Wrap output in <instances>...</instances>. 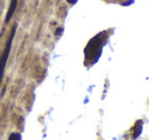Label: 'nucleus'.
Returning <instances> with one entry per match:
<instances>
[{
    "mask_svg": "<svg viewBox=\"0 0 149 140\" xmlns=\"http://www.w3.org/2000/svg\"><path fill=\"white\" fill-rule=\"evenodd\" d=\"M108 38V32L103 31L101 33H98L96 36L90 39L87 46L84 49L85 54V62L87 64H93L97 62V60L100 57L102 52L104 44L106 43Z\"/></svg>",
    "mask_w": 149,
    "mask_h": 140,
    "instance_id": "nucleus-1",
    "label": "nucleus"
},
{
    "mask_svg": "<svg viewBox=\"0 0 149 140\" xmlns=\"http://www.w3.org/2000/svg\"><path fill=\"white\" fill-rule=\"evenodd\" d=\"M15 31H17V26L13 28L11 30V33L8 37V40L6 42V46H5V49H4V52L1 54L0 56V84H1V81H2V78H3V74H4V69H5V66H6V62L8 60V56H9V53H10V48H11V44H13V37H15Z\"/></svg>",
    "mask_w": 149,
    "mask_h": 140,
    "instance_id": "nucleus-2",
    "label": "nucleus"
},
{
    "mask_svg": "<svg viewBox=\"0 0 149 140\" xmlns=\"http://www.w3.org/2000/svg\"><path fill=\"white\" fill-rule=\"evenodd\" d=\"M142 125H143V121H141V120L136 122V124H135V126H134V129H133L134 130L133 135H132L133 140H136L137 138L139 137V135L141 134V132H142Z\"/></svg>",
    "mask_w": 149,
    "mask_h": 140,
    "instance_id": "nucleus-3",
    "label": "nucleus"
},
{
    "mask_svg": "<svg viewBox=\"0 0 149 140\" xmlns=\"http://www.w3.org/2000/svg\"><path fill=\"white\" fill-rule=\"evenodd\" d=\"M17 0H11L10 4H9V8H8V11L6 13V18H5V22H9V20L13 18V13L15 11V8H17Z\"/></svg>",
    "mask_w": 149,
    "mask_h": 140,
    "instance_id": "nucleus-4",
    "label": "nucleus"
},
{
    "mask_svg": "<svg viewBox=\"0 0 149 140\" xmlns=\"http://www.w3.org/2000/svg\"><path fill=\"white\" fill-rule=\"evenodd\" d=\"M8 140H22V135L19 133H13L9 135Z\"/></svg>",
    "mask_w": 149,
    "mask_h": 140,
    "instance_id": "nucleus-5",
    "label": "nucleus"
},
{
    "mask_svg": "<svg viewBox=\"0 0 149 140\" xmlns=\"http://www.w3.org/2000/svg\"><path fill=\"white\" fill-rule=\"evenodd\" d=\"M68 3H70V4H74V3L77 2V0H66Z\"/></svg>",
    "mask_w": 149,
    "mask_h": 140,
    "instance_id": "nucleus-6",
    "label": "nucleus"
},
{
    "mask_svg": "<svg viewBox=\"0 0 149 140\" xmlns=\"http://www.w3.org/2000/svg\"><path fill=\"white\" fill-rule=\"evenodd\" d=\"M56 31H57V32H56V33H55V35H58V34H60V33H61L62 29H61V28H59V29H57V30H56Z\"/></svg>",
    "mask_w": 149,
    "mask_h": 140,
    "instance_id": "nucleus-7",
    "label": "nucleus"
}]
</instances>
